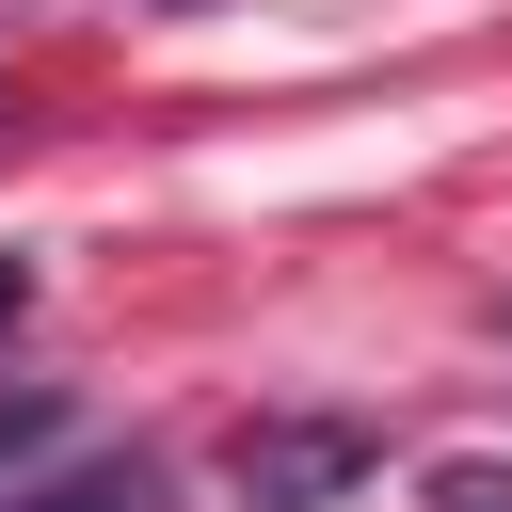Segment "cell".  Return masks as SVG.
I'll list each match as a JSON object with an SVG mask.
<instances>
[{
    "mask_svg": "<svg viewBox=\"0 0 512 512\" xmlns=\"http://www.w3.org/2000/svg\"><path fill=\"white\" fill-rule=\"evenodd\" d=\"M224 480H240V512H336L384 480V432L368 416H240Z\"/></svg>",
    "mask_w": 512,
    "mask_h": 512,
    "instance_id": "1",
    "label": "cell"
},
{
    "mask_svg": "<svg viewBox=\"0 0 512 512\" xmlns=\"http://www.w3.org/2000/svg\"><path fill=\"white\" fill-rule=\"evenodd\" d=\"M0 512H160V480H144V464H64V480H32V496H0Z\"/></svg>",
    "mask_w": 512,
    "mask_h": 512,
    "instance_id": "2",
    "label": "cell"
},
{
    "mask_svg": "<svg viewBox=\"0 0 512 512\" xmlns=\"http://www.w3.org/2000/svg\"><path fill=\"white\" fill-rule=\"evenodd\" d=\"M48 432H64V400H32V384H16V400H0V464H32Z\"/></svg>",
    "mask_w": 512,
    "mask_h": 512,
    "instance_id": "3",
    "label": "cell"
},
{
    "mask_svg": "<svg viewBox=\"0 0 512 512\" xmlns=\"http://www.w3.org/2000/svg\"><path fill=\"white\" fill-rule=\"evenodd\" d=\"M16 304H32V272H16V256H0V336H16Z\"/></svg>",
    "mask_w": 512,
    "mask_h": 512,
    "instance_id": "4",
    "label": "cell"
},
{
    "mask_svg": "<svg viewBox=\"0 0 512 512\" xmlns=\"http://www.w3.org/2000/svg\"><path fill=\"white\" fill-rule=\"evenodd\" d=\"M464 512H512V496H496V480H464Z\"/></svg>",
    "mask_w": 512,
    "mask_h": 512,
    "instance_id": "5",
    "label": "cell"
}]
</instances>
